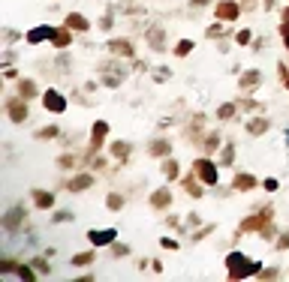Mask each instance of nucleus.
<instances>
[{"label":"nucleus","instance_id":"nucleus-1","mask_svg":"<svg viewBox=\"0 0 289 282\" xmlns=\"http://www.w3.org/2000/svg\"><path fill=\"white\" fill-rule=\"evenodd\" d=\"M229 267H235V270L241 267V270H247V273H253V270H256V264H247L241 255H232V258H229Z\"/></svg>","mask_w":289,"mask_h":282},{"label":"nucleus","instance_id":"nucleus-2","mask_svg":"<svg viewBox=\"0 0 289 282\" xmlns=\"http://www.w3.org/2000/svg\"><path fill=\"white\" fill-rule=\"evenodd\" d=\"M46 105H48L51 111H63V99H60L57 93H46Z\"/></svg>","mask_w":289,"mask_h":282},{"label":"nucleus","instance_id":"nucleus-3","mask_svg":"<svg viewBox=\"0 0 289 282\" xmlns=\"http://www.w3.org/2000/svg\"><path fill=\"white\" fill-rule=\"evenodd\" d=\"M112 237H115V231H94V234H91L94 243H108Z\"/></svg>","mask_w":289,"mask_h":282},{"label":"nucleus","instance_id":"nucleus-4","mask_svg":"<svg viewBox=\"0 0 289 282\" xmlns=\"http://www.w3.org/2000/svg\"><path fill=\"white\" fill-rule=\"evenodd\" d=\"M199 168H202V174H205V180H208V183H214V180H217V171H214V165H211V162H199Z\"/></svg>","mask_w":289,"mask_h":282},{"label":"nucleus","instance_id":"nucleus-5","mask_svg":"<svg viewBox=\"0 0 289 282\" xmlns=\"http://www.w3.org/2000/svg\"><path fill=\"white\" fill-rule=\"evenodd\" d=\"M51 33H54L51 27H40V30H33V33H30V39H33V42H40V39H46V36H51Z\"/></svg>","mask_w":289,"mask_h":282}]
</instances>
